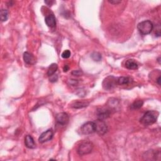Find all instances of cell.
Wrapping results in <instances>:
<instances>
[{
    "label": "cell",
    "instance_id": "cell-1",
    "mask_svg": "<svg viewBox=\"0 0 161 161\" xmlns=\"http://www.w3.org/2000/svg\"><path fill=\"white\" fill-rule=\"evenodd\" d=\"M159 113L155 111H148L141 118L140 122L144 125H150L156 122Z\"/></svg>",
    "mask_w": 161,
    "mask_h": 161
},
{
    "label": "cell",
    "instance_id": "cell-2",
    "mask_svg": "<svg viewBox=\"0 0 161 161\" xmlns=\"http://www.w3.org/2000/svg\"><path fill=\"white\" fill-rule=\"evenodd\" d=\"M137 28L141 34L148 35L153 30L154 25L150 20H145L138 24Z\"/></svg>",
    "mask_w": 161,
    "mask_h": 161
},
{
    "label": "cell",
    "instance_id": "cell-3",
    "mask_svg": "<svg viewBox=\"0 0 161 161\" xmlns=\"http://www.w3.org/2000/svg\"><path fill=\"white\" fill-rule=\"evenodd\" d=\"M93 145L89 142H83L80 143L78 148V153L80 155H86L92 152Z\"/></svg>",
    "mask_w": 161,
    "mask_h": 161
},
{
    "label": "cell",
    "instance_id": "cell-4",
    "mask_svg": "<svg viewBox=\"0 0 161 161\" xmlns=\"http://www.w3.org/2000/svg\"><path fill=\"white\" fill-rule=\"evenodd\" d=\"M117 85V78L113 75L106 78L103 82V87L105 90H111Z\"/></svg>",
    "mask_w": 161,
    "mask_h": 161
},
{
    "label": "cell",
    "instance_id": "cell-5",
    "mask_svg": "<svg viewBox=\"0 0 161 161\" xmlns=\"http://www.w3.org/2000/svg\"><path fill=\"white\" fill-rule=\"evenodd\" d=\"M94 122L95 132L100 135H103L108 131V127L103 120L98 119Z\"/></svg>",
    "mask_w": 161,
    "mask_h": 161
},
{
    "label": "cell",
    "instance_id": "cell-6",
    "mask_svg": "<svg viewBox=\"0 0 161 161\" xmlns=\"http://www.w3.org/2000/svg\"><path fill=\"white\" fill-rule=\"evenodd\" d=\"M80 133L83 135H89L95 132V125L94 122H89L84 123L80 128Z\"/></svg>",
    "mask_w": 161,
    "mask_h": 161
},
{
    "label": "cell",
    "instance_id": "cell-7",
    "mask_svg": "<svg viewBox=\"0 0 161 161\" xmlns=\"http://www.w3.org/2000/svg\"><path fill=\"white\" fill-rule=\"evenodd\" d=\"M53 136L54 133L52 130H48L47 131H45V132H44L40 135L38 139L39 142L43 144L46 142H48V141L52 140V139L53 138Z\"/></svg>",
    "mask_w": 161,
    "mask_h": 161
},
{
    "label": "cell",
    "instance_id": "cell-8",
    "mask_svg": "<svg viewBox=\"0 0 161 161\" xmlns=\"http://www.w3.org/2000/svg\"><path fill=\"white\" fill-rule=\"evenodd\" d=\"M111 114V110L108 108H99L97 110V117L98 119L104 120L105 119L108 118Z\"/></svg>",
    "mask_w": 161,
    "mask_h": 161
},
{
    "label": "cell",
    "instance_id": "cell-9",
    "mask_svg": "<svg viewBox=\"0 0 161 161\" xmlns=\"http://www.w3.org/2000/svg\"><path fill=\"white\" fill-rule=\"evenodd\" d=\"M55 119H56L57 122L61 125L67 124L69 120V115L65 113H60L57 114Z\"/></svg>",
    "mask_w": 161,
    "mask_h": 161
},
{
    "label": "cell",
    "instance_id": "cell-10",
    "mask_svg": "<svg viewBox=\"0 0 161 161\" xmlns=\"http://www.w3.org/2000/svg\"><path fill=\"white\" fill-rule=\"evenodd\" d=\"M45 22L49 27L54 28L56 25V19L54 14H50L45 17Z\"/></svg>",
    "mask_w": 161,
    "mask_h": 161
},
{
    "label": "cell",
    "instance_id": "cell-11",
    "mask_svg": "<svg viewBox=\"0 0 161 161\" xmlns=\"http://www.w3.org/2000/svg\"><path fill=\"white\" fill-rule=\"evenodd\" d=\"M23 60L25 62L29 64L33 65L35 63V58L31 53L26 52L23 54Z\"/></svg>",
    "mask_w": 161,
    "mask_h": 161
},
{
    "label": "cell",
    "instance_id": "cell-12",
    "mask_svg": "<svg viewBox=\"0 0 161 161\" xmlns=\"http://www.w3.org/2000/svg\"><path fill=\"white\" fill-rule=\"evenodd\" d=\"M25 146L28 149H35V143L34 140L32 136L27 135L25 139Z\"/></svg>",
    "mask_w": 161,
    "mask_h": 161
},
{
    "label": "cell",
    "instance_id": "cell-13",
    "mask_svg": "<svg viewBox=\"0 0 161 161\" xmlns=\"http://www.w3.org/2000/svg\"><path fill=\"white\" fill-rule=\"evenodd\" d=\"M139 67L138 64L133 59L127 60L125 62V67L130 70L137 69Z\"/></svg>",
    "mask_w": 161,
    "mask_h": 161
},
{
    "label": "cell",
    "instance_id": "cell-14",
    "mask_svg": "<svg viewBox=\"0 0 161 161\" xmlns=\"http://www.w3.org/2000/svg\"><path fill=\"white\" fill-rule=\"evenodd\" d=\"M88 104L89 103L87 102H84V101H77V102H74L71 104V107L75 109H80L88 107Z\"/></svg>",
    "mask_w": 161,
    "mask_h": 161
},
{
    "label": "cell",
    "instance_id": "cell-15",
    "mask_svg": "<svg viewBox=\"0 0 161 161\" xmlns=\"http://www.w3.org/2000/svg\"><path fill=\"white\" fill-rule=\"evenodd\" d=\"M132 81V79L129 77H120L117 78V84L126 85Z\"/></svg>",
    "mask_w": 161,
    "mask_h": 161
},
{
    "label": "cell",
    "instance_id": "cell-16",
    "mask_svg": "<svg viewBox=\"0 0 161 161\" xmlns=\"http://www.w3.org/2000/svg\"><path fill=\"white\" fill-rule=\"evenodd\" d=\"M58 69V66H57V64H52L51 65H50L49 69H48V70H47V75H49V76H51V75L55 74V72L57 71V70Z\"/></svg>",
    "mask_w": 161,
    "mask_h": 161
},
{
    "label": "cell",
    "instance_id": "cell-17",
    "mask_svg": "<svg viewBox=\"0 0 161 161\" xmlns=\"http://www.w3.org/2000/svg\"><path fill=\"white\" fill-rule=\"evenodd\" d=\"M144 102L142 100H136L131 105V108L133 110H137L143 106Z\"/></svg>",
    "mask_w": 161,
    "mask_h": 161
},
{
    "label": "cell",
    "instance_id": "cell-18",
    "mask_svg": "<svg viewBox=\"0 0 161 161\" xmlns=\"http://www.w3.org/2000/svg\"><path fill=\"white\" fill-rule=\"evenodd\" d=\"M1 22H6L8 18V12L7 9H1L0 12Z\"/></svg>",
    "mask_w": 161,
    "mask_h": 161
},
{
    "label": "cell",
    "instance_id": "cell-19",
    "mask_svg": "<svg viewBox=\"0 0 161 161\" xmlns=\"http://www.w3.org/2000/svg\"><path fill=\"white\" fill-rule=\"evenodd\" d=\"M91 58L94 60V61L99 62V61H100L101 60H102V55H101L98 52H94L91 54Z\"/></svg>",
    "mask_w": 161,
    "mask_h": 161
},
{
    "label": "cell",
    "instance_id": "cell-20",
    "mask_svg": "<svg viewBox=\"0 0 161 161\" xmlns=\"http://www.w3.org/2000/svg\"><path fill=\"white\" fill-rule=\"evenodd\" d=\"M70 54H70V52L69 51V50H65L62 52L61 56L64 59H68V58L70 57Z\"/></svg>",
    "mask_w": 161,
    "mask_h": 161
},
{
    "label": "cell",
    "instance_id": "cell-21",
    "mask_svg": "<svg viewBox=\"0 0 161 161\" xmlns=\"http://www.w3.org/2000/svg\"><path fill=\"white\" fill-rule=\"evenodd\" d=\"M72 74L74 75H75V76H80V75H81L83 74V73L79 70H74V71H73Z\"/></svg>",
    "mask_w": 161,
    "mask_h": 161
},
{
    "label": "cell",
    "instance_id": "cell-22",
    "mask_svg": "<svg viewBox=\"0 0 161 161\" xmlns=\"http://www.w3.org/2000/svg\"><path fill=\"white\" fill-rule=\"evenodd\" d=\"M57 79H58V77L57 75H51V76H50V81L51 82H56L57 80Z\"/></svg>",
    "mask_w": 161,
    "mask_h": 161
},
{
    "label": "cell",
    "instance_id": "cell-23",
    "mask_svg": "<svg viewBox=\"0 0 161 161\" xmlns=\"http://www.w3.org/2000/svg\"><path fill=\"white\" fill-rule=\"evenodd\" d=\"M109 3H112V4H118V3H121V1H118V0H112V1H108Z\"/></svg>",
    "mask_w": 161,
    "mask_h": 161
},
{
    "label": "cell",
    "instance_id": "cell-24",
    "mask_svg": "<svg viewBox=\"0 0 161 161\" xmlns=\"http://www.w3.org/2000/svg\"><path fill=\"white\" fill-rule=\"evenodd\" d=\"M70 83L71 85H76L78 84V80H74V79H72V80H70Z\"/></svg>",
    "mask_w": 161,
    "mask_h": 161
},
{
    "label": "cell",
    "instance_id": "cell-25",
    "mask_svg": "<svg viewBox=\"0 0 161 161\" xmlns=\"http://www.w3.org/2000/svg\"><path fill=\"white\" fill-rule=\"evenodd\" d=\"M45 3L47 4L49 6H52V4L55 3V1H45Z\"/></svg>",
    "mask_w": 161,
    "mask_h": 161
},
{
    "label": "cell",
    "instance_id": "cell-26",
    "mask_svg": "<svg viewBox=\"0 0 161 161\" xmlns=\"http://www.w3.org/2000/svg\"><path fill=\"white\" fill-rule=\"evenodd\" d=\"M69 69V67L67 65H65L64 67V72H67L68 71V70Z\"/></svg>",
    "mask_w": 161,
    "mask_h": 161
},
{
    "label": "cell",
    "instance_id": "cell-27",
    "mask_svg": "<svg viewBox=\"0 0 161 161\" xmlns=\"http://www.w3.org/2000/svg\"><path fill=\"white\" fill-rule=\"evenodd\" d=\"M156 81H157V83L159 85H160V76H159V77L158 78V79H157V80H156Z\"/></svg>",
    "mask_w": 161,
    "mask_h": 161
}]
</instances>
